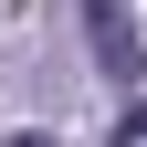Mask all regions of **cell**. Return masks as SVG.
I'll list each match as a JSON object with an SVG mask.
<instances>
[{"label":"cell","instance_id":"cell-1","mask_svg":"<svg viewBox=\"0 0 147 147\" xmlns=\"http://www.w3.org/2000/svg\"><path fill=\"white\" fill-rule=\"evenodd\" d=\"M84 32H95V63L116 74V84H137V74H147V53H137V21H126L116 0H84Z\"/></svg>","mask_w":147,"mask_h":147},{"label":"cell","instance_id":"cell-2","mask_svg":"<svg viewBox=\"0 0 147 147\" xmlns=\"http://www.w3.org/2000/svg\"><path fill=\"white\" fill-rule=\"evenodd\" d=\"M116 147H147V95H137V105L116 116Z\"/></svg>","mask_w":147,"mask_h":147},{"label":"cell","instance_id":"cell-3","mask_svg":"<svg viewBox=\"0 0 147 147\" xmlns=\"http://www.w3.org/2000/svg\"><path fill=\"white\" fill-rule=\"evenodd\" d=\"M11 147H53V137H11Z\"/></svg>","mask_w":147,"mask_h":147}]
</instances>
